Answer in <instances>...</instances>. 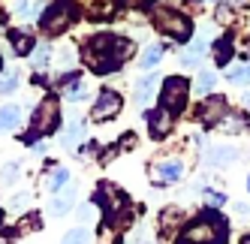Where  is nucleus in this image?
<instances>
[{"label":"nucleus","instance_id":"obj_1","mask_svg":"<svg viewBox=\"0 0 250 244\" xmlns=\"http://www.w3.org/2000/svg\"><path fill=\"white\" fill-rule=\"evenodd\" d=\"M133 51H136V45L127 37H115V33H94V37L84 42L82 58H84V63H87L91 73L105 76V73H115V69L133 55Z\"/></svg>","mask_w":250,"mask_h":244},{"label":"nucleus","instance_id":"obj_2","mask_svg":"<svg viewBox=\"0 0 250 244\" xmlns=\"http://www.w3.org/2000/svg\"><path fill=\"white\" fill-rule=\"evenodd\" d=\"M226 235H229V220L217 208H205L199 217H193L181 229L178 241H184V244H226Z\"/></svg>","mask_w":250,"mask_h":244},{"label":"nucleus","instance_id":"obj_3","mask_svg":"<svg viewBox=\"0 0 250 244\" xmlns=\"http://www.w3.org/2000/svg\"><path fill=\"white\" fill-rule=\"evenodd\" d=\"M61 121H63V109H61V100L55 94H48L37 102V109H33L30 115V133L24 136V142L33 145V139L37 136H51L58 127H61Z\"/></svg>","mask_w":250,"mask_h":244},{"label":"nucleus","instance_id":"obj_4","mask_svg":"<svg viewBox=\"0 0 250 244\" xmlns=\"http://www.w3.org/2000/svg\"><path fill=\"white\" fill-rule=\"evenodd\" d=\"M151 24L160 33H166L169 40H175V42H190L193 40V21L187 19L181 9H175V6L151 9Z\"/></svg>","mask_w":250,"mask_h":244},{"label":"nucleus","instance_id":"obj_5","mask_svg":"<svg viewBox=\"0 0 250 244\" xmlns=\"http://www.w3.org/2000/svg\"><path fill=\"white\" fill-rule=\"evenodd\" d=\"M190 91H193V84L184 76H169V79H163V84H160L157 106H163L169 112H181L187 106V100H190Z\"/></svg>","mask_w":250,"mask_h":244},{"label":"nucleus","instance_id":"obj_6","mask_svg":"<svg viewBox=\"0 0 250 244\" xmlns=\"http://www.w3.org/2000/svg\"><path fill=\"white\" fill-rule=\"evenodd\" d=\"M69 21H73V3H69V0H55V3H48L40 15L42 33H61V30H66Z\"/></svg>","mask_w":250,"mask_h":244},{"label":"nucleus","instance_id":"obj_7","mask_svg":"<svg viewBox=\"0 0 250 244\" xmlns=\"http://www.w3.org/2000/svg\"><path fill=\"white\" fill-rule=\"evenodd\" d=\"M97 205L103 208V220H118V214L124 211V208H130L127 196H124L115 184H100V190H97Z\"/></svg>","mask_w":250,"mask_h":244},{"label":"nucleus","instance_id":"obj_8","mask_svg":"<svg viewBox=\"0 0 250 244\" xmlns=\"http://www.w3.org/2000/svg\"><path fill=\"white\" fill-rule=\"evenodd\" d=\"M199 124L208 130V127H217V124H223L226 121V115H229V102H226V97H220V94H208L202 102H199Z\"/></svg>","mask_w":250,"mask_h":244},{"label":"nucleus","instance_id":"obj_9","mask_svg":"<svg viewBox=\"0 0 250 244\" xmlns=\"http://www.w3.org/2000/svg\"><path fill=\"white\" fill-rule=\"evenodd\" d=\"M121 109H124V100H121V94H118V91H109V88H103V91H100V97L94 100L91 121H94V124H103V121H112V118H118V115H121Z\"/></svg>","mask_w":250,"mask_h":244},{"label":"nucleus","instance_id":"obj_10","mask_svg":"<svg viewBox=\"0 0 250 244\" xmlns=\"http://www.w3.org/2000/svg\"><path fill=\"white\" fill-rule=\"evenodd\" d=\"M160 73H154V69H148L145 76H139L133 81V100H136V106L139 109H148V102L157 100V88H160Z\"/></svg>","mask_w":250,"mask_h":244},{"label":"nucleus","instance_id":"obj_11","mask_svg":"<svg viewBox=\"0 0 250 244\" xmlns=\"http://www.w3.org/2000/svg\"><path fill=\"white\" fill-rule=\"evenodd\" d=\"M184 178V160L181 157H166V160H160L157 166H154V175H151V181L154 184H178Z\"/></svg>","mask_w":250,"mask_h":244},{"label":"nucleus","instance_id":"obj_12","mask_svg":"<svg viewBox=\"0 0 250 244\" xmlns=\"http://www.w3.org/2000/svg\"><path fill=\"white\" fill-rule=\"evenodd\" d=\"M175 127V112L157 106L154 112H148V136L151 139H166Z\"/></svg>","mask_w":250,"mask_h":244},{"label":"nucleus","instance_id":"obj_13","mask_svg":"<svg viewBox=\"0 0 250 244\" xmlns=\"http://www.w3.org/2000/svg\"><path fill=\"white\" fill-rule=\"evenodd\" d=\"M76 196H79V190H76L73 184H66L63 190H58V193L51 196V202H48V214H51V217H63V214H69V211H73V205H76Z\"/></svg>","mask_w":250,"mask_h":244},{"label":"nucleus","instance_id":"obj_14","mask_svg":"<svg viewBox=\"0 0 250 244\" xmlns=\"http://www.w3.org/2000/svg\"><path fill=\"white\" fill-rule=\"evenodd\" d=\"M205 55H208V42H205V37H196V40H190L187 48L181 51V66H184V69H196V66L205 61Z\"/></svg>","mask_w":250,"mask_h":244},{"label":"nucleus","instance_id":"obj_15","mask_svg":"<svg viewBox=\"0 0 250 244\" xmlns=\"http://www.w3.org/2000/svg\"><path fill=\"white\" fill-rule=\"evenodd\" d=\"M238 160V151L235 148H223V145H214L205 151V163L211 169H217V166H229V163H235Z\"/></svg>","mask_w":250,"mask_h":244},{"label":"nucleus","instance_id":"obj_16","mask_svg":"<svg viewBox=\"0 0 250 244\" xmlns=\"http://www.w3.org/2000/svg\"><path fill=\"white\" fill-rule=\"evenodd\" d=\"M9 42H12V51H15V55H30L33 45H37L33 33H30V30H19V27L9 30Z\"/></svg>","mask_w":250,"mask_h":244},{"label":"nucleus","instance_id":"obj_17","mask_svg":"<svg viewBox=\"0 0 250 244\" xmlns=\"http://www.w3.org/2000/svg\"><path fill=\"white\" fill-rule=\"evenodd\" d=\"M84 142V124L82 121H69L61 133V148H79Z\"/></svg>","mask_w":250,"mask_h":244},{"label":"nucleus","instance_id":"obj_18","mask_svg":"<svg viewBox=\"0 0 250 244\" xmlns=\"http://www.w3.org/2000/svg\"><path fill=\"white\" fill-rule=\"evenodd\" d=\"M214 88H217V73H214V69H199V76L193 81V94L208 97Z\"/></svg>","mask_w":250,"mask_h":244},{"label":"nucleus","instance_id":"obj_19","mask_svg":"<svg viewBox=\"0 0 250 244\" xmlns=\"http://www.w3.org/2000/svg\"><path fill=\"white\" fill-rule=\"evenodd\" d=\"M175 226H181V208L178 205H169L160 211V235H169Z\"/></svg>","mask_w":250,"mask_h":244},{"label":"nucleus","instance_id":"obj_20","mask_svg":"<svg viewBox=\"0 0 250 244\" xmlns=\"http://www.w3.org/2000/svg\"><path fill=\"white\" fill-rule=\"evenodd\" d=\"M19 124H21V109L19 106H3V109H0V136L12 133Z\"/></svg>","mask_w":250,"mask_h":244},{"label":"nucleus","instance_id":"obj_21","mask_svg":"<svg viewBox=\"0 0 250 244\" xmlns=\"http://www.w3.org/2000/svg\"><path fill=\"white\" fill-rule=\"evenodd\" d=\"M232 55H235V45H232L229 37H220L217 42H214V63L217 66H229Z\"/></svg>","mask_w":250,"mask_h":244},{"label":"nucleus","instance_id":"obj_22","mask_svg":"<svg viewBox=\"0 0 250 244\" xmlns=\"http://www.w3.org/2000/svg\"><path fill=\"white\" fill-rule=\"evenodd\" d=\"M160 61H163V45H157V42L145 45V51L139 55V66H142V69H154Z\"/></svg>","mask_w":250,"mask_h":244},{"label":"nucleus","instance_id":"obj_23","mask_svg":"<svg viewBox=\"0 0 250 244\" xmlns=\"http://www.w3.org/2000/svg\"><path fill=\"white\" fill-rule=\"evenodd\" d=\"M19 84H21V73H19V69H0V94H12L15 88H19Z\"/></svg>","mask_w":250,"mask_h":244},{"label":"nucleus","instance_id":"obj_24","mask_svg":"<svg viewBox=\"0 0 250 244\" xmlns=\"http://www.w3.org/2000/svg\"><path fill=\"white\" fill-rule=\"evenodd\" d=\"M48 61H51V45L48 42H37V45H33V51H30V66L33 69H42Z\"/></svg>","mask_w":250,"mask_h":244},{"label":"nucleus","instance_id":"obj_25","mask_svg":"<svg viewBox=\"0 0 250 244\" xmlns=\"http://www.w3.org/2000/svg\"><path fill=\"white\" fill-rule=\"evenodd\" d=\"M21 181V166L19 163H3V166H0V184H3V187H12V184H19Z\"/></svg>","mask_w":250,"mask_h":244},{"label":"nucleus","instance_id":"obj_26","mask_svg":"<svg viewBox=\"0 0 250 244\" xmlns=\"http://www.w3.org/2000/svg\"><path fill=\"white\" fill-rule=\"evenodd\" d=\"M66 184H69V169H55V172H51V178H48V184H45V187H48V193L55 196L58 190H63Z\"/></svg>","mask_w":250,"mask_h":244},{"label":"nucleus","instance_id":"obj_27","mask_svg":"<svg viewBox=\"0 0 250 244\" xmlns=\"http://www.w3.org/2000/svg\"><path fill=\"white\" fill-rule=\"evenodd\" d=\"M226 79H229L232 84H250V61H247L244 66H229Z\"/></svg>","mask_w":250,"mask_h":244},{"label":"nucleus","instance_id":"obj_28","mask_svg":"<svg viewBox=\"0 0 250 244\" xmlns=\"http://www.w3.org/2000/svg\"><path fill=\"white\" fill-rule=\"evenodd\" d=\"M61 244H91V232H87L84 226H76V229H69L61 238Z\"/></svg>","mask_w":250,"mask_h":244},{"label":"nucleus","instance_id":"obj_29","mask_svg":"<svg viewBox=\"0 0 250 244\" xmlns=\"http://www.w3.org/2000/svg\"><path fill=\"white\" fill-rule=\"evenodd\" d=\"M63 97L66 100H73V102H79V100H87V84L79 79V81H73V84H69V88L63 91Z\"/></svg>","mask_w":250,"mask_h":244},{"label":"nucleus","instance_id":"obj_30","mask_svg":"<svg viewBox=\"0 0 250 244\" xmlns=\"http://www.w3.org/2000/svg\"><path fill=\"white\" fill-rule=\"evenodd\" d=\"M226 202H229V196L220 193V190H211V193H205V208H217V211H220Z\"/></svg>","mask_w":250,"mask_h":244},{"label":"nucleus","instance_id":"obj_31","mask_svg":"<svg viewBox=\"0 0 250 244\" xmlns=\"http://www.w3.org/2000/svg\"><path fill=\"white\" fill-rule=\"evenodd\" d=\"M30 12H33L30 0H12V15H19V19H27Z\"/></svg>","mask_w":250,"mask_h":244},{"label":"nucleus","instance_id":"obj_32","mask_svg":"<svg viewBox=\"0 0 250 244\" xmlns=\"http://www.w3.org/2000/svg\"><path fill=\"white\" fill-rule=\"evenodd\" d=\"M94 217H97V205H82L79 208V220L82 223H91Z\"/></svg>","mask_w":250,"mask_h":244},{"label":"nucleus","instance_id":"obj_33","mask_svg":"<svg viewBox=\"0 0 250 244\" xmlns=\"http://www.w3.org/2000/svg\"><path fill=\"white\" fill-rule=\"evenodd\" d=\"M58 61H61V66H73V63H76V51H73V48H61Z\"/></svg>","mask_w":250,"mask_h":244},{"label":"nucleus","instance_id":"obj_34","mask_svg":"<svg viewBox=\"0 0 250 244\" xmlns=\"http://www.w3.org/2000/svg\"><path fill=\"white\" fill-rule=\"evenodd\" d=\"M94 154H97V142H82L76 151V157H94Z\"/></svg>","mask_w":250,"mask_h":244},{"label":"nucleus","instance_id":"obj_35","mask_svg":"<svg viewBox=\"0 0 250 244\" xmlns=\"http://www.w3.org/2000/svg\"><path fill=\"white\" fill-rule=\"evenodd\" d=\"M30 202V193H27V190H21V193H15V199H12V208H15V211H21V208Z\"/></svg>","mask_w":250,"mask_h":244},{"label":"nucleus","instance_id":"obj_36","mask_svg":"<svg viewBox=\"0 0 250 244\" xmlns=\"http://www.w3.org/2000/svg\"><path fill=\"white\" fill-rule=\"evenodd\" d=\"M235 211H238V214H250V205L241 202V205H235Z\"/></svg>","mask_w":250,"mask_h":244},{"label":"nucleus","instance_id":"obj_37","mask_svg":"<svg viewBox=\"0 0 250 244\" xmlns=\"http://www.w3.org/2000/svg\"><path fill=\"white\" fill-rule=\"evenodd\" d=\"M244 109H250V91L244 94Z\"/></svg>","mask_w":250,"mask_h":244},{"label":"nucleus","instance_id":"obj_38","mask_svg":"<svg viewBox=\"0 0 250 244\" xmlns=\"http://www.w3.org/2000/svg\"><path fill=\"white\" fill-rule=\"evenodd\" d=\"M241 244H250V235H244V238H241Z\"/></svg>","mask_w":250,"mask_h":244},{"label":"nucleus","instance_id":"obj_39","mask_svg":"<svg viewBox=\"0 0 250 244\" xmlns=\"http://www.w3.org/2000/svg\"><path fill=\"white\" fill-rule=\"evenodd\" d=\"M247 193H250V175H247Z\"/></svg>","mask_w":250,"mask_h":244},{"label":"nucleus","instance_id":"obj_40","mask_svg":"<svg viewBox=\"0 0 250 244\" xmlns=\"http://www.w3.org/2000/svg\"><path fill=\"white\" fill-rule=\"evenodd\" d=\"M0 223H3V211H0Z\"/></svg>","mask_w":250,"mask_h":244}]
</instances>
